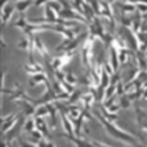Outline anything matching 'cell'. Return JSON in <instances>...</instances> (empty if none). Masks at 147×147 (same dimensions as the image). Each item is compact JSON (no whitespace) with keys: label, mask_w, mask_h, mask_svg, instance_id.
<instances>
[{"label":"cell","mask_w":147,"mask_h":147,"mask_svg":"<svg viewBox=\"0 0 147 147\" xmlns=\"http://www.w3.org/2000/svg\"><path fill=\"white\" fill-rule=\"evenodd\" d=\"M93 114L97 117V119L101 122V125L104 126L105 130H107L113 138L121 139V141H123V142H127V143L131 144L133 147H146V146H143V144L139 143V141H138L134 135H131L130 133H126V131H123V130H121V129L117 127L116 125H113V122H110V121H108L107 118H104V116L101 114V112L98 109L93 110Z\"/></svg>","instance_id":"obj_1"},{"label":"cell","mask_w":147,"mask_h":147,"mask_svg":"<svg viewBox=\"0 0 147 147\" xmlns=\"http://www.w3.org/2000/svg\"><path fill=\"white\" fill-rule=\"evenodd\" d=\"M96 37L88 34L87 40L84 41V46L82 49V63L86 68H89V62H91V57H92V47H93V41Z\"/></svg>","instance_id":"obj_2"},{"label":"cell","mask_w":147,"mask_h":147,"mask_svg":"<svg viewBox=\"0 0 147 147\" xmlns=\"http://www.w3.org/2000/svg\"><path fill=\"white\" fill-rule=\"evenodd\" d=\"M134 112H135V119L137 123L139 125V127L144 131H147V112L143 110L141 107L135 105L134 107Z\"/></svg>","instance_id":"obj_3"},{"label":"cell","mask_w":147,"mask_h":147,"mask_svg":"<svg viewBox=\"0 0 147 147\" xmlns=\"http://www.w3.org/2000/svg\"><path fill=\"white\" fill-rule=\"evenodd\" d=\"M16 7H13L12 4H5L1 7V25H7L8 21L12 18L13 13H15Z\"/></svg>","instance_id":"obj_4"},{"label":"cell","mask_w":147,"mask_h":147,"mask_svg":"<svg viewBox=\"0 0 147 147\" xmlns=\"http://www.w3.org/2000/svg\"><path fill=\"white\" fill-rule=\"evenodd\" d=\"M25 125V117L22 116V117H20L18 118V121H17V123H16L15 126H13L11 130H9L8 133H5V137H7V139L5 141L9 143V141L12 139V138H15V137H17L18 134H20V130H21V126H24Z\"/></svg>","instance_id":"obj_5"},{"label":"cell","mask_w":147,"mask_h":147,"mask_svg":"<svg viewBox=\"0 0 147 147\" xmlns=\"http://www.w3.org/2000/svg\"><path fill=\"white\" fill-rule=\"evenodd\" d=\"M61 116H62V122H63V127H64L66 134L74 135L75 134V127H72L74 122L71 121V118L67 116V114H61Z\"/></svg>","instance_id":"obj_6"},{"label":"cell","mask_w":147,"mask_h":147,"mask_svg":"<svg viewBox=\"0 0 147 147\" xmlns=\"http://www.w3.org/2000/svg\"><path fill=\"white\" fill-rule=\"evenodd\" d=\"M64 137L68 138L70 141H72L74 143L76 144V147H95V144L92 143V142L82 139V138H79V137H74V135H68V134H64Z\"/></svg>","instance_id":"obj_7"},{"label":"cell","mask_w":147,"mask_h":147,"mask_svg":"<svg viewBox=\"0 0 147 147\" xmlns=\"http://www.w3.org/2000/svg\"><path fill=\"white\" fill-rule=\"evenodd\" d=\"M24 70H25V72L29 74V75H37V74L45 72L42 66H40V64L36 63V62H34V63H28L24 67Z\"/></svg>","instance_id":"obj_8"},{"label":"cell","mask_w":147,"mask_h":147,"mask_svg":"<svg viewBox=\"0 0 147 147\" xmlns=\"http://www.w3.org/2000/svg\"><path fill=\"white\" fill-rule=\"evenodd\" d=\"M34 119H36V129H38V130L42 133L43 137L50 138V133H49V130H47V126H46L42 117H34Z\"/></svg>","instance_id":"obj_9"},{"label":"cell","mask_w":147,"mask_h":147,"mask_svg":"<svg viewBox=\"0 0 147 147\" xmlns=\"http://www.w3.org/2000/svg\"><path fill=\"white\" fill-rule=\"evenodd\" d=\"M110 66H112L114 74H116L117 68L119 67V61H118V51L114 49L113 46L110 47Z\"/></svg>","instance_id":"obj_10"},{"label":"cell","mask_w":147,"mask_h":147,"mask_svg":"<svg viewBox=\"0 0 147 147\" xmlns=\"http://www.w3.org/2000/svg\"><path fill=\"white\" fill-rule=\"evenodd\" d=\"M32 4H33V0H20V1L16 3L15 7H16V11H18L21 15H24V12L32 5Z\"/></svg>","instance_id":"obj_11"},{"label":"cell","mask_w":147,"mask_h":147,"mask_svg":"<svg viewBox=\"0 0 147 147\" xmlns=\"http://www.w3.org/2000/svg\"><path fill=\"white\" fill-rule=\"evenodd\" d=\"M118 7L121 8V11H122V13L125 12H134V11H137V4H131V3H119Z\"/></svg>","instance_id":"obj_12"},{"label":"cell","mask_w":147,"mask_h":147,"mask_svg":"<svg viewBox=\"0 0 147 147\" xmlns=\"http://www.w3.org/2000/svg\"><path fill=\"white\" fill-rule=\"evenodd\" d=\"M17 47L20 50H29L30 47V37H24L17 42Z\"/></svg>","instance_id":"obj_13"},{"label":"cell","mask_w":147,"mask_h":147,"mask_svg":"<svg viewBox=\"0 0 147 147\" xmlns=\"http://www.w3.org/2000/svg\"><path fill=\"white\" fill-rule=\"evenodd\" d=\"M100 112H101V114L104 116V118H107L108 121H110V122H116L117 119H118V117H117L116 113H110V112H108L105 108H101Z\"/></svg>","instance_id":"obj_14"},{"label":"cell","mask_w":147,"mask_h":147,"mask_svg":"<svg viewBox=\"0 0 147 147\" xmlns=\"http://www.w3.org/2000/svg\"><path fill=\"white\" fill-rule=\"evenodd\" d=\"M119 107L123 108V109H127L130 105H131V100L127 97V95H122L121 97H119Z\"/></svg>","instance_id":"obj_15"},{"label":"cell","mask_w":147,"mask_h":147,"mask_svg":"<svg viewBox=\"0 0 147 147\" xmlns=\"http://www.w3.org/2000/svg\"><path fill=\"white\" fill-rule=\"evenodd\" d=\"M28 24H29V22H28L26 20H25V16H24V15H21V16H20V18H18L17 21L15 22V26H16V28H18L20 30L24 32V29L26 28V25H28Z\"/></svg>","instance_id":"obj_16"},{"label":"cell","mask_w":147,"mask_h":147,"mask_svg":"<svg viewBox=\"0 0 147 147\" xmlns=\"http://www.w3.org/2000/svg\"><path fill=\"white\" fill-rule=\"evenodd\" d=\"M24 129L26 130V131H33L34 129H36V119L34 118H28L26 121H25V125H24Z\"/></svg>","instance_id":"obj_17"},{"label":"cell","mask_w":147,"mask_h":147,"mask_svg":"<svg viewBox=\"0 0 147 147\" xmlns=\"http://www.w3.org/2000/svg\"><path fill=\"white\" fill-rule=\"evenodd\" d=\"M82 93H83L82 91L72 92V93H71V96H70V98H68V102H75V101H78V100H79V97H82V96H83Z\"/></svg>","instance_id":"obj_18"},{"label":"cell","mask_w":147,"mask_h":147,"mask_svg":"<svg viewBox=\"0 0 147 147\" xmlns=\"http://www.w3.org/2000/svg\"><path fill=\"white\" fill-rule=\"evenodd\" d=\"M37 147H55V146H54V143H51L50 141L41 139V141L37 142Z\"/></svg>","instance_id":"obj_19"},{"label":"cell","mask_w":147,"mask_h":147,"mask_svg":"<svg viewBox=\"0 0 147 147\" xmlns=\"http://www.w3.org/2000/svg\"><path fill=\"white\" fill-rule=\"evenodd\" d=\"M49 5L53 9H54L55 12L61 13V11H62V7H61V4H58V3H55V1H53V0H50V1H49Z\"/></svg>","instance_id":"obj_20"},{"label":"cell","mask_w":147,"mask_h":147,"mask_svg":"<svg viewBox=\"0 0 147 147\" xmlns=\"http://www.w3.org/2000/svg\"><path fill=\"white\" fill-rule=\"evenodd\" d=\"M66 82H68L70 84H72V86H75V83H76V79L71 75V74H66Z\"/></svg>","instance_id":"obj_21"},{"label":"cell","mask_w":147,"mask_h":147,"mask_svg":"<svg viewBox=\"0 0 147 147\" xmlns=\"http://www.w3.org/2000/svg\"><path fill=\"white\" fill-rule=\"evenodd\" d=\"M49 1H50V0H34V5H36V7H41V5H43V4L46 5Z\"/></svg>","instance_id":"obj_22"},{"label":"cell","mask_w":147,"mask_h":147,"mask_svg":"<svg viewBox=\"0 0 147 147\" xmlns=\"http://www.w3.org/2000/svg\"><path fill=\"white\" fill-rule=\"evenodd\" d=\"M92 143L95 144V147H110V146H108V144L102 143V142H98V141H92Z\"/></svg>","instance_id":"obj_23"},{"label":"cell","mask_w":147,"mask_h":147,"mask_svg":"<svg viewBox=\"0 0 147 147\" xmlns=\"http://www.w3.org/2000/svg\"><path fill=\"white\" fill-rule=\"evenodd\" d=\"M142 18H143L144 21H147V12H146V13H143V15H142Z\"/></svg>","instance_id":"obj_24"},{"label":"cell","mask_w":147,"mask_h":147,"mask_svg":"<svg viewBox=\"0 0 147 147\" xmlns=\"http://www.w3.org/2000/svg\"><path fill=\"white\" fill-rule=\"evenodd\" d=\"M108 1H109V3L112 4V3H114V1H116V0H108Z\"/></svg>","instance_id":"obj_25"},{"label":"cell","mask_w":147,"mask_h":147,"mask_svg":"<svg viewBox=\"0 0 147 147\" xmlns=\"http://www.w3.org/2000/svg\"><path fill=\"white\" fill-rule=\"evenodd\" d=\"M144 54H146V58H147V51H146V53H144Z\"/></svg>","instance_id":"obj_26"},{"label":"cell","mask_w":147,"mask_h":147,"mask_svg":"<svg viewBox=\"0 0 147 147\" xmlns=\"http://www.w3.org/2000/svg\"><path fill=\"white\" fill-rule=\"evenodd\" d=\"M146 32H147V25H146Z\"/></svg>","instance_id":"obj_27"}]
</instances>
